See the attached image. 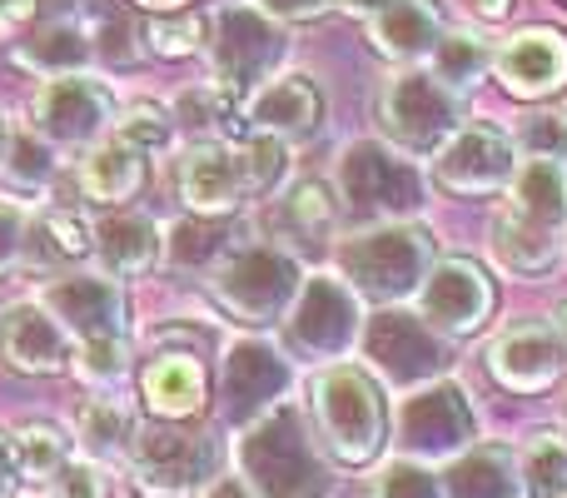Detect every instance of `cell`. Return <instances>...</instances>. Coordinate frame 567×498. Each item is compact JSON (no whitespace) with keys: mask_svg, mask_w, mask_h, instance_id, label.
<instances>
[{"mask_svg":"<svg viewBox=\"0 0 567 498\" xmlns=\"http://www.w3.org/2000/svg\"><path fill=\"white\" fill-rule=\"evenodd\" d=\"M439 264V240L423 220H399V225H363L339 245V280L379 309H403L419 299L429 270Z\"/></svg>","mask_w":567,"mask_h":498,"instance_id":"6da1fadb","label":"cell"},{"mask_svg":"<svg viewBox=\"0 0 567 498\" xmlns=\"http://www.w3.org/2000/svg\"><path fill=\"white\" fill-rule=\"evenodd\" d=\"M313 424H319L323 449L349 469H363L389 444V404L383 384L363 364H329L313 374Z\"/></svg>","mask_w":567,"mask_h":498,"instance_id":"7a4b0ae2","label":"cell"},{"mask_svg":"<svg viewBox=\"0 0 567 498\" xmlns=\"http://www.w3.org/2000/svg\"><path fill=\"white\" fill-rule=\"evenodd\" d=\"M339 210L359 225H399L419 220L429 205L423 165L393 150L389 140H353L339 160Z\"/></svg>","mask_w":567,"mask_h":498,"instance_id":"3957f363","label":"cell"},{"mask_svg":"<svg viewBox=\"0 0 567 498\" xmlns=\"http://www.w3.org/2000/svg\"><path fill=\"white\" fill-rule=\"evenodd\" d=\"M245 459V479L259 498H323L329 494V469L313 454V434L303 424V414H293L289 404L269 409L259 424L245 429L239 444Z\"/></svg>","mask_w":567,"mask_h":498,"instance_id":"277c9868","label":"cell"},{"mask_svg":"<svg viewBox=\"0 0 567 498\" xmlns=\"http://www.w3.org/2000/svg\"><path fill=\"white\" fill-rule=\"evenodd\" d=\"M205 50L215 85L245 100L279 75L289 40L279 20H269L255 0H219L215 16H205Z\"/></svg>","mask_w":567,"mask_h":498,"instance_id":"5b68a950","label":"cell"},{"mask_svg":"<svg viewBox=\"0 0 567 498\" xmlns=\"http://www.w3.org/2000/svg\"><path fill=\"white\" fill-rule=\"evenodd\" d=\"M284 349L299 364H343L363 339V299L333 270L303 274L299 299L284 314Z\"/></svg>","mask_w":567,"mask_h":498,"instance_id":"8992f818","label":"cell"},{"mask_svg":"<svg viewBox=\"0 0 567 498\" xmlns=\"http://www.w3.org/2000/svg\"><path fill=\"white\" fill-rule=\"evenodd\" d=\"M303 264L284 245H235L209 270L215 299L249 329H275L284 324L289 304L299 299Z\"/></svg>","mask_w":567,"mask_h":498,"instance_id":"52a82bcc","label":"cell"},{"mask_svg":"<svg viewBox=\"0 0 567 498\" xmlns=\"http://www.w3.org/2000/svg\"><path fill=\"white\" fill-rule=\"evenodd\" d=\"M379 120H383V135H389L393 150H403L409 160H433L468 125V110H463L458 90H449L433 70L409 65L383 85Z\"/></svg>","mask_w":567,"mask_h":498,"instance_id":"ba28073f","label":"cell"},{"mask_svg":"<svg viewBox=\"0 0 567 498\" xmlns=\"http://www.w3.org/2000/svg\"><path fill=\"white\" fill-rule=\"evenodd\" d=\"M125 469L135 494L145 498H195L219 479V439L205 429L179 424H145L125 454Z\"/></svg>","mask_w":567,"mask_h":498,"instance_id":"9c48e42d","label":"cell"},{"mask_svg":"<svg viewBox=\"0 0 567 498\" xmlns=\"http://www.w3.org/2000/svg\"><path fill=\"white\" fill-rule=\"evenodd\" d=\"M399 439L403 459L419 464H453L458 454H468L478 444V414H473L463 384L433 379L423 389H409L399 404Z\"/></svg>","mask_w":567,"mask_h":498,"instance_id":"30bf717a","label":"cell"},{"mask_svg":"<svg viewBox=\"0 0 567 498\" xmlns=\"http://www.w3.org/2000/svg\"><path fill=\"white\" fill-rule=\"evenodd\" d=\"M115 90L100 75H60V80H40L30 120L35 135L50 140L55 150H90L115 130Z\"/></svg>","mask_w":567,"mask_h":498,"instance_id":"8fae6325","label":"cell"},{"mask_svg":"<svg viewBox=\"0 0 567 498\" xmlns=\"http://www.w3.org/2000/svg\"><path fill=\"white\" fill-rule=\"evenodd\" d=\"M293 384L289 359L259 334H245L225 349V364H219V409L235 429H249L259 424L269 409H279L284 394Z\"/></svg>","mask_w":567,"mask_h":498,"instance_id":"7c38bea8","label":"cell"},{"mask_svg":"<svg viewBox=\"0 0 567 498\" xmlns=\"http://www.w3.org/2000/svg\"><path fill=\"white\" fill-rule=\"evenodd\" d=\"M373 379H389L393 389H423L449 369V339L433 334L413 309H383L363 329Z\"/></svg>","mask_w":567,"mask_h":498,"instance_id":"4fadbf2b","label":"cell"},{"mask_svg":"<svg viewBox=\"0 0 567 498\" xmlns=\"http://www.w3.org/2000/svg\"><path fill=\"white\" fill-rule=\"evenodd\" d=\"M40 304L60 319V329L70 334V344L120 339V334H130L125 284L100 274V270H75V274L50 280L45 289H40Z\"/></svg>","mask_w":567,"mask_h":498,"instance_id":"5bb4252c","label":"cell"},{"mask_svg":"<svg viewBox=\"0 0 567 498\" xmlns=\"http://www.w3.org/2000/svg\"><path fill=\"white\" fill-rule=\"evenodd\" d=\"M419 319L443 339H468L493 314V280L473 260H439L419 289Z\"/></svg>","mask_w":567,"mask_h":498,"instance_id":"9a60e30c","label":"cell"},{"mask_svg":"<svg viewBox=\"0 0 567 498\" xmlns=\"http://www.w3.org/2000/svg\"><path fill=\"white\" fill-rule=\"evenodd\" d=\"M518 175V150H513L508 130L498 125H463L449 145L433 155V180L453 195H498Z\"/></svg>","mask_w":567,"mask_h":498,"instance_id":"2e32d148","label":"cell"},{"mask_svg":"<svg viewBox=\"0 0 567 498\" xmlns=\"http://www.w3.org/2000/svg\"><path fill=\"white\" fill-rule=\"evenodd\" d=\"M488 369L503 389L513 394H538L563 379L567 349L553 319H518L488 344Z\"/></svg>","mask_w":567,"mask_h":498,"instance_id":"e0dca14e","label":"cell"},{"mask_svg":"<svg viewBox=\"0 0 567 498\" xmlns=\"http://www.w3.org/2000/svg\"><path fill=\"white\" fill-rule=\"evenodd\" d=\"M0 359L16 374H60L75 359V344L40 299H16L0 309Z\"/></svg>","mask_w":567,"mask_h":498,"instance_id":"ac0fdd59","label":"cell"},{"mask_svg":"<svg viewBox=\"0 0 567 498\" xmlns=\"http://www.w3.org/2000/svg\"><path fill=\"white\" fill-rule=\"evenodd\" d=\"M503 90L518 100H543L558 95L567 85V35L553 26H528L513 40H503V50L493 55Z\"/></svg>","mask_w":567,"mask_h":498,"instance_id":"d6986e66","label":"cell"},{"mask_svg":"<svg viewBox=\"0 0 567 498\" xmlns=\"http://www.w3.org/2000/svg\"><path fill=\"white\" fill-rule=\"evenodd\" d=\"M319 120H323V95L309 75H299V70L259 85L245 105L249 135H269V140H279V145H303V140H313Z\"/></svg>","mask_w":567,"mask_h":498,"instance_id":"ffe728a7","label":"cell"},{"mask_svg":"<svg viewBox=\"0 0 567 498\" xmlns=\"http://www.w3.org/2000/svg\"><path fill=\"white\" fill-rule=\"evenodd\" d=\"M179 195L199 220H229L249 200L239 145H195L179 160Z\"/></svg>","mask_w":567,"mask_h":498,"instance_id":"44dd1931","label":"cell"},{"mask_svg":"<svg viewBox=\"0 0 567 498\" xmlns=\"http://www.w3.org/2000/svg\"><path fill=\"white\" fill-rule=\"evenodd\" d=\"M95 260H100V274H110V280L120 284L140 280V274H150L165 260V235H159V225L145 210L120 205L95 225Z\"/></svg>","mask_w":567,"mask_h":498,"instance_id":"7402d4cb","label":"cell"},{"mask_svg":"<svg viewBox=\"0 0 567 498\" xmlns=\"http://www.w3.org/2000/svg\"><path fill=\"white\" fill-rule=\"evenodd\" d=\"M140 389H145V409L155 414V419L165 424H179L189 419V414L205 409V364H199V354L189 349H159L155 359L145 364V374H140Z\"/></svg>","mask_w":567,"mask_h":498,"instance_id":"603a6c76","label":"cell"},{"mask_svg":"<svg viewBox=\"0 0 567 498\" xmlns=\"http://www.w3.org/2000/svg\"><path fill=\"white\" fill-rule=\"evenodd\" d=\"M16 65L30 70V75H40V80L90 75V65H95V40H90V26H80L75 16L45 20V26H35L16 45Z\"/></svg>","mask_w":567,"mask_h":498,"instance_id":"cb8c5ba5","label":"cell"},{"mask_svg":"<svg viewBox=\"0 0 567 498\" xmlns=\"http://www.w3.org/2000/svg\"><path fill=\"white\" fill-rule=\"evenodd\" d=\"M443 16L433 0H393L389 10H383L379 20H369V40L379 55L399 60L403 70L409 65H423V60L439 50L443 40Z\"/></svg>","mask_w":567,"mask_h":498,"instance_id":"d4e9b609","label":"cell"},{"mask_svg":"<svg viewBox=\"0 0 567 498\" xmlns=\"http://www.w3.org/2000/svg\"><path fill=\"white\" fill-rule=\"evenodd\" d=\"M140 185H145V155L130 150L115 130L80 155V190H85V200H95V205L120 210Z\"/></svg>","mask_w":567,"mask_h":498,"instance_id":"484cf974","label":"cell"},{"mask_svg":"<svg viewBox=\"0 0 567 498\" xmlns=\"http://www.w3.org/2000/svg\"><path fill=\"white\" fill-rule=\"evenodd\" d=\"M439 479H443V498H523L518 459L508 449H498V444H473Z\"/></svg>","mask_w":567,"mask_h":498,"instance_id":"4316f807","label":"cell"},{"mask_svg":"<svg viewBox=\"0 0 567 498\" xmlns=\"http://www.w3.org/2000/svg\"><path fill=\"white\" fill-rule=\"evenodd\" d=\"M508 210L523 215L528 225H543L553 235L567 230V165L553 160H518V175L508 185Z\"/></svg>","mask_w":567,"mask_h":498,"instance_id":"83f0119b","label":"cell"},{"mask_svg":"<svg viewBox=\"0 0 567 498\" xmlns=\"http://www.w3.org/2000/svg\"><path fill=\"white\" fill-rule=\"evenodd\" d=\"M169 120H175V130H185L195 145H229V135H235L239 120H245V105H239V95H229V90H219L215 80H209V85L179 90V100L169 105Z\"/></svg>","mask_w":567,"mask_h":498,"instance_id":"f1b7e54d","label":"cell"},{"mask_svg":"<svg viewBox=\"0 0 567 498\" xmlns=\"http://www.w3.org/2000/svg\"><path fill=\"white\" fill-rule=\"evenodd\" d=\"M135 434H140L135 409H130L125 399H115V394H95V399L80 409L75 449L85 454V459H95V464H115V459H125L130 454Z\"/></svg>","mask_w":567,"mask_h":498,"instance_id":"f546056e","label":"cell"},{"mask_svg":"<svg viewBox=\"0 0 567 498\" xmlns=\"http://www.w3.org/2000/svg\"><path fill=\"white\" fill-rule=\"evenodd\" d=\"M95 254V225H90L80 210H40V215H30V235H25V260L45 264V270H55V264H80Z\"/></svg>","mask_w":567,"mask_h":498,"instance_id":"4dcf8cb0","label":"cell"},{"mask_svg":"<svg viewBox=\"0 0 567 498\" xmlns=\"http://www.w3.org/2000/svg\"><path fill=\"white\" fill-rule=\"evenodd\" d=\"M488 245H493V260L508 274H548L563 254V235H553V230H543V225H528L523 215L503 210V215L493 220Z\"/></svg>","mask_w":567,"mask_h":498,"instance_id":"1f68e13d","label":"cell"},{"mask_svg":"<svg viewBox=\"0 0 567 498\" xmlns=\"http://www.w3.org/2000/svg\"><path fill=\"white\" fill-rule=\"evenodd\" d=\"M493 55H498V50H493L478 30H443L439 50L429 55V70L449 90H458V95H463V90H473L493 70Z\"/></svg>","mask_w":567,"mask_h":498,"instance_id":"d6a6232c","label":"cell"},{"mask_svg":"<svg viewBox=\"0 0 567 498\" xmlns=\"http://www.w3.org/2000/svg\"><path fill=\"white\" fill-rule=\"evenodd\" d=\"M10 439H16L20 484H45V489H50V479H55V474L80 454L75 439H70L60 424H45V419H40V424H25V429H16Z\"/></svg>","mask_w":567,"mask_h":498,"instance_id":"836d02e7","label":"cell"},{"mask_svg":"<svg viewBox=\"0 0 567 498\" xmlns=\"http://www.w3.org/2000/svg\"><path fill=\"white\" fill-rule=\"evenodd\" d=\"M6 180L20 190V195H45L60 175V150L50 140H40L35 130H16L6 140V160H0Z\"/></svg>","mask_w":567,"mask_h":498,"instance_id":"e575fe53","label":"cell"},{"mask_svg":"<svg viewBox=\"0 0 567 498\" xmlns=\"http://www.w3.org/2000/svg\"><path fill=\"white\" fill-rule=\"evenodd\" d=\"M523 498H567V439L563 434H533L518 454Z\"/></svg>","mask_w":567,"mask_h":498,"instance_id":"d590c367","label":"cell"},{"mask_svg":"<svg viewBox=\"0 0 567 498\" xmlns=\"http://www.w3.org/2000/svg\"><path fill=\"white\" fill-rule=\"evenodd\" d=\"M339 220V200L323 180H299V185L284 190L279 200V225L289 230L293 240H323Z\"/></svg>","mask_w":567,"mask_h":498,"instance_id":"8d00e7d4","label":"cell"},{"mask_svg":"<svg viewBox=\"0 0 567 498\" xmlns=\"http://www.w3.org/2000/svg\"><path fill=\"white\" fill-rule=\"evenodd\" d=\"M508 140L523 160H553V165H567V110H528Z\"/></svg>","mask_w":567,"mask_h":498,"instance_id":"74e56055","label":"cell"},{"mask_svg":"<svg viewBox=\"0 0 567 498\" xmlns=\"http://www.w3.org/2000/svg\"><path fill=\"white\" fill-rule=\"evenodd\" d=\"M115 135L125 140L130 150H140L145 160H155L175 145V120H169V110H159L155 100H140L125 115H115Z\"/></svg>","mask_w":567,"mask_h":498,"instance_id":"f35d334b","label":"cell"},{"mask_svg":"<svg viewBox=\"0 0 567 498\" xmlns=\"http://www.w3.org/2000/svg\"><path fill=\"white\" fill-rule=\"evenodd\" d=\"M75 374L90 384V389L110 394L115 384H125L130 374V334L120 339H90V344H75Z\"/></svg>","mask_w":567,"mask_h":498,"instance_id":"ab89813d","label":"cell"},{"mask_svg":"<svg viewBox=\"0 0 567 498\" xmlns=\"http://www.w3.org/2000/svg\"><path fill=\"white\" fill-rule=\"evenodd\" d=\"M169 260L175 264H205V270H215L219 260H225L229 250V235H225V220H185V225H175V235L165 240Z\"/></svg>","mask_w":567,"mask_h":498,"instance_id":"60d3db41","label":"cell"},{"mask_svg":"<svg viewBox=\"0 0 567 498\" xmlns=\"http://www.w3.org/2000/svg\"><path fill=\"white\" fill-rule=\"evenodd\" d=\"M239 155H245L249 200H269L279 190L284 170H289V145H279V140H269V135H249L245 145H239Z\"/></svg>","mask_w":567,"mask_h":498,"instance_id":"b9f144b4","label":"cell"},{"mask_svg":"<svg viewBox=\"0 0 567 498\" xmlns=\"http://www.w3.org/2000/svg\"><path fill=\"white\" fill-rule=\"evenodd\" d=\"M90 40H95V60H100V65H115V70L135 65L140 50H145L135 20H130L125 10H110V16H100L95 26H90Z\"/></svg>","mask_w":567,"mask_h":498,"instance_id":"7bdbcfd3","label":"cell"},{"mask_svg":"<svg viewBox=\"0 0 567 498\" xmlns=\"http://www.w3.org/2000/svg\"><path fill=\"white\" fill-rule=\"evenodd\" d=\"M373 498H443V479L433 464L419 459H393L379 469V484H373Z\"/></svg>","mask_w":567,"mask_h":498,"instance_id":"ee69618b","label":"cell"},{"mask_svg":"<svg viewBox=\"0 0 567 498\" xmlns=\"http://www.w3.org/2000/svg\"><path fill=\"white\" fill-rule=\"evenodd\" d=\"M145 40L159 50V55H195V50H205V16H195V10H169V16H155L145 30Z\"/></svg>","mask_w":567,"mask_h":498,"instance_id":"f6af8a7d","label":"cell"},{"mask_svg":"<svg viewBox=\"0 0 567 498\" xmlns=\"http://www.w3.org/2000/svg\"><path fill=\"white\" fill-rule=\"evenodd\" d=\"M50 498H110V474L105 464L85 459V454H75V459L65 464V469L50 479Z\"/></svg>","mask_w":567,"mask_h":498,"instance_id":"bcb514c9","label":"cell"},{"mask_svg":"<svg viewBox=\"0 0 567 498\" xmlns=\"http://www.w3.org/2000/svg\"><path fill=\"white\" fill-rule=\"evenodd\" d=\"M25 235H30V210L16 200H0V280L25 260Z\"/></svg>","mask_w":567,"mask_h":498,"instance_id":"7dc6e473","label":"cell"},{"mask_svg":"<svg viewBox=\"0 0 567 498\" xmlns=\"http://www.w3.org/2000/svg\"><path fill=\"white\" fill-rule=\"evenodd\" d=\"M255 6L265 10L269 20L289 26V20H313V16H323V10H329L333 0H255Z\"/></svg>","mask_w":567,"mask_h":498,"instance_id":"c3c4849f","label":"cell"},{"mask_svg":"<svg viewBox=\"0 0 567 498\" xmlns=\"http://www.w3.org/2000/svg\"><path fill=\"white\" fill-rule=\"evenodd\" d=\"M30 16H35V0H0V40H16Z\"/></svg>","mask_w":567,"mask_h":498,"instance_id":"681fc988","label":"cell"},{"mask_svg":"<svg viewBox=\"0 0 567 498\" xmlns=\"http://www.w3.org/2000/svg\"><path fill=\"white\" fill-rule=\"evenodd\" d=\"M20 489V464H16V439L0 429V498H16Z\"/></svg>","mask_w":567,"mask_h":498,"instance_id":"f907efd6","label":"cell"},{"mask_svg":"<svg viewBox=\"0 0 567 498\" xmlns=\"http://www.w3.org/2000/svg\"><path fill=\"white\" fill-rule=\"evenodd\" d=\"M199 498H259V494L249 489V479H245V474H219V479L209 484V489L199 494Z\"/></svg>","mask_w":567,"mask_h":498,"instance_id":"816d5d0a","label":"cell"},{"mask_svg":"<svg viewBox=\"0 0 567 498\" xmlns=\"http://www.w3.org/2000/svg\"><path fill=\"white\" fill-rule=\"evenodd\" d=\"M339 10H349V16H359V20H379L383 10L393 6V0H333Z\"/></svg>","mask_w":567,"mask_h":498,"instance_id":"f5cc1de1","label":"cell"},{"mask_svg":"<svg viewBox=\"0 0 567 498\" xmlns=\"http://www.w3.org/2000/svg\"><path fill=\"white\" fill-rule=\"evenodd\" d=\"M468 6H473V16L478 20H503L513 10V0H468Z\"/></svg>","mask_w":567,"mask_h":498,"instance_id":"db71d44e","label":"cell"},{"mask_svg":"<svg viewBox=\"0 0 567 498\" xmlns=\"http://www.w3.org/2000/svg\"><path fill=\"white\" fill-rule=\"evenodd\" d=\"M135 6H145V10H159V16H169V10H185L189 0H135Z\"/></svg>","mask_w":567,"mask_h":498,"instance_id":"11a10c76","label":"cell"},{"mask_svg":"<svg viewBox=\"0 0 567 498\" xmlns=\"http://www.w3.org/2000/svg\"><path fill=\"white\" fill-rule=\"evenodd\" d=\"M558 334H563V349H567V304H563V314H558Z\"/></svg>","mask_w":567,"mask_h":498,"instance_id":"9f6ffc18","label":"cell"},{"mask_svg":"<svg viewBox=\"0 0 567 498\" xmlns=\"http://www.w3.org/2000/svg\"><path fill=\"white\" fill-rule=\"evenodd\" d=\"M6 140H10V135H6V125H0V160H6Z\"/></svg>","mask_w":567,"mask_h":498,"instance_id":"6f0895ef","label":"cell"},{"mask_svg":"<svg viewBox=\"0 0 567 498\" xmlns=\"http://www.w3.org/2000/svg\"><path fill=\"white\" fill-rule=\"evenodd\" d=\"M563 245H567V230H563Z\"/></svg>","mask_w":567,"mask_h":498,"instance_id":"680465c9","label":"cell"}]
</instances>
